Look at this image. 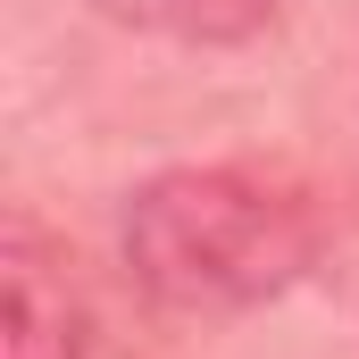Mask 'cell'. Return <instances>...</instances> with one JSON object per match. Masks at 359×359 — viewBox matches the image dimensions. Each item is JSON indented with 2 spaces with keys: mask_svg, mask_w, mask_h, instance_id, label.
<instances>
[{
  "mask_svg": "<svg viewBox=\"0 0 359 359\" xmlns=\"http://www.w3.org/2000/svg\"><path fill=\"white\" fill-rule=\"evenodd\" d=\"M8 318H0V359H84L92 351V309L67 276V251L34 226V217H8Z\"/></svg>",
  "mask_w": 359,
  "mask_h": 359,
  "instance_id": "2",
  "label": "cell"
},
{
  "mask_svg": "<svg viewBox=\"0 0 359 359\" xmlns=\"http://www.w3.org/2000/svg\"><path fill=\"white\" fill-rule=\"evenodd\" d=\"M326 209L309 184L259 159H192L159 168L126 192L117 251L142 301L176 318H243L292 284H318L326 259Z\"/></svg>",
  "mask_w": 359,
  "mask_h": 359,
  "instance_id": "1",
  "label": "cell"
},
{
  "mask_svg": "<svg viewBox=\"0 0 359 359\" xmlns=\"http://www.w3.org/2000/svg\"><path fill=\"white\" fill-rule=\"evenodd\" d=\"M109 25H142V34H176V42H251L268 34L284 0H92Z\"/></svg>",
  "mask_w": 359,
  "mask_h": 359,
  "instance_id": "3",
  "label": "cell"
},
{
  "mask_svg": "<svg viewBox=\"0 0 359 359\" xmlns=\"http://www.w3.org/2000/svg\"><path fill=\"white\" fill-rule=\"evenodd\" d=\"M318 284L343 301L359 318V201L351 209H334V226H326V259H318Z\"/></svg>",
  "mask_w": 359,
  "mask_h": 359,
  "instance_id": "4",
  "label": "cell"
}]
</instances>
